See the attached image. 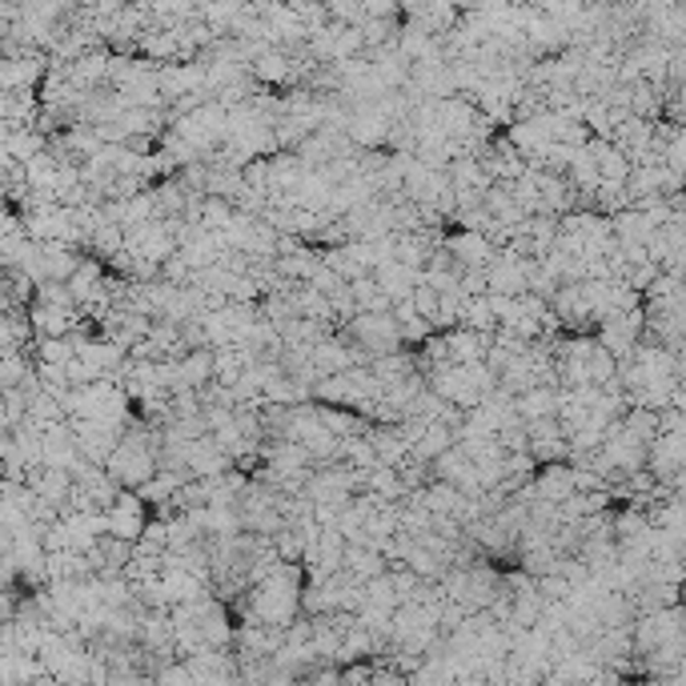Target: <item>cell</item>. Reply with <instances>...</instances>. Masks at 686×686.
<instances>
[{
    "mask_svg": "<svg viewBox=\"0 0 686 686\" xmlns=\"http://www.w3.org/2000/svg\"><path fill=\"white\" fill-rule=\"evenodd\" d=\"M108 474L117 486H144L149 478H156V454L144 445V438H125V442L113 450V462H108Z\"/></svg>",
    "mask_w": 686,
    "mask_h": 686,
    "instance_id": "1",
    "label": "cell"
},
{
    "mask_svg": "<svg viewBox=\"0 0 686 686\" xmlns=\"http://www.w3.org/2000/svg\"><path fill=\"white\" fill-rule=\"evenodd\" d=\"M101 518H105L108 534H117V538H125V542H137L144 534V526H149V522H144V502L137 498V493H117V498H108Z\"/></svg>",
    "mask_w": 686,
    "mask_h": 686,
    "instance_id": "2",
    "label": "cell"
}]
</instances>
